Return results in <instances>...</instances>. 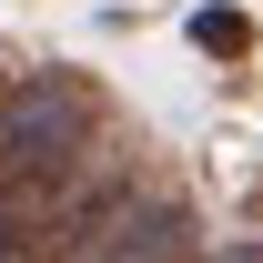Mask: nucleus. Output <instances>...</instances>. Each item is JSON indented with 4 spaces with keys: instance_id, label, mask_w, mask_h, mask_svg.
I'll return each instance as SVG.
<instances>
[{
    "instance_id": "obj_1",
    "label": "nucleus",
    "mask_w": 263,
    "mask_h": 263,
    "mask_svg": "<svg viewBox=\"0 0 263 263\" xmlns=\"http://www.w3.org/2000/svg\"><path fill=\"white\" fill-rule=\"evenodd\" d=\"M91 132H101L91 81H81V71H31V81L0 91V172H21V182L71 172L91 152Z\"/></svg>"
},
{
    "instance_id": "obj_2",
    "label": "nucleus",
    "mask_w": 263,
    "mask_h": 263,
    "mask_svg": "<svg viewBox=\"0 0 263 263\" xmlns=\"http://www.w3.org/2000/svg\"><path fill=\"white\" fill-rule=\"evenodd\" d=\"M193 253V213L162 193H122L91 223V263H182Z\"/></svg>"
},
{
    "instance_id": "obj_3",
    "label": "nucleus",
    "mask_w": 263,
    "mask_h": 263,
    "mask_svg": "<svg viewBox=\"0 0 263 263\" xmlns=\"http://www.w3.org/2000/svg\"><path fill=\"white\" fill-rule=\"evenodd\" d=\"M193 41L213 61H243V51H253V10H223V0H213V10H193Z\"/></svg>"
},
{
    "instance_id": "obj_4",
    "label": "nucleus",
    "mask_w": 263,
    "mask_h": 263,
    "mask_svg": "<svg viewBox=\"0 0 263 263\" xmlns=\"http://www.w3.org/2000/svg\"><path fill=\"white\" fill-rule=\"evenodd\" d=\"M0 263H31V233L10 223V213H0Z\"/></svg>"
},
{
    "instance_id": "obj_5",
    "label": "nucleus",
    "mask_w": 263,
    "mask_h": 263,
    "mask_svg": "<svg viewBox=\"0 0 263 263\" xmlns=\"http://www.w3.org/2000/svg\"><path fill=\"white\" fill-rule=\"evenodd\" d=\"M223 263H263V243H233V253H223Z\"/></svg>"
},
{
    "instance_id": "obj_6",
    "label": "nucleus",
    "mask_w": 263,
    "mask_h": 263,
    "mask_svg": "<svg viewBox=\"0 0 263 263\" xmlns=\"http://www.w3.org/2000/svg\"><path fill=\"white\" fill-rule=\"evenodd\" d=\"M0 91H10V81H0Z\"/></svg>"
}]
</instances>
